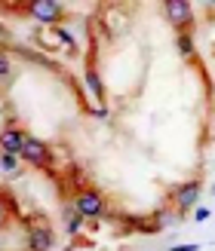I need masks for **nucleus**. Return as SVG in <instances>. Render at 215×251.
<instances>
[{"instance_id":"obj_18","label":"nucleus","mask_w":215,"mask_h":251,"mask_svg":"<svg viewBox=\"0 0 215 251\" xmlns=\"http://www.w3.org/2000/svg\"><path fill=\"white\" fill-rule=\"evenodd\" d=\"M212 196H215V187H212Z\"/></svg>"},{"instance_id":"obj_12","label":"nucleus","mask_w":215,"mask_h":251,"mask_svg":"<svg viewBox=\"0 0 215 251\" xmlns=\"http://www.w3.org/2000/svg\"><path fill=\"white\" fill-rule=\"evenodd\" d=\"M175 46H179V52L184 58H194V40H191V34H175Z\"/></svg>"},{"instance_id":"obj_15","label":"nucleus","mask_w":215,"mask_h":251,"mask_svg":"<svg viewBox=\"0 0 215 251\" xmlns=\"http://www.w3.org/2000/svg\"><path fill=\"white\" fill-rule=\"evenodd\" d=\"M209 215H212V211H209L206 205H200V208H194V221H209Z\"/></svg>"},{"instance_id":"obj_8","label":"nucleus","mask_w":215,"mask_h":251,"mask_svg":"<svg viewBox=\"0 0 215 251\" xmlns=\"http://www.w3.org/2000/svg\"><path fill=\"white\" fill-rule=\"evenodd\" d=\"M83 215H80V211L77 208H74V205H68L65 208V230L71 233V236H77V233H83Z\"/></svg>"},{"instance_id":"obj_6","label":"nucleus","mask_w":215,"mask_h":251,"mask_svg":"<svg viewBox=\"0 0 215 251\" xmlns=\"http://www.w3.org/2000/svg\"><path fill=\"white\" fill-rule=\"evenodd\" d=\"M166 16L175 28H191L194 25V6L187 0H169L166 3Z\"/></svg>"},{"instance_id":"obj_14","label":"nucleus","mask_w":215,"mask_h":251,"mask_svg":"<svg viewBox=\"0 0 215 251\" xmlns=\"http://www.w3.org/2000/svg\"><path fill=\"white\" fill-rule=\"evenodd\" d=\"M12 77V58L6 52H0V80H9Z\"/></svg>"},{"instance_id":"obj_1","label":"nucleus","mask_w":215,"mask_h":251,"mask_svg":"<svg viewBox=\"0 0 215 251\" xmlns=\"http://www.w3.org/2000/svg\"><path fill=\"white\" fill-rule=\"evenodd\" d=\"M74 208L80 211L83 218H105V211H108V202H105V196L98 193V190H90V187H83V190L74 193Z\"/></svg>"},{"instance_id":"obj_16","label":"nucleus","mask_w":215,"mask_h":251,"mask_svg":"<svg viewBox=\"0 0 215 251\" xmlns=\"http://www.w3.org/2000/svg\"><path fill=\"white\" fill-rule=\"evenodd\" d=\"M172 251H200L197 242H184V245H172Z\"/></svg>"},{"instance_id":"obj_2","label":"nucleus","mask_w":215,"mask_h":251,"mask_svg":"<svg viewBox=\"0 0 215 251\" xmlns=\"http://www.w3.org/2000/svg\"><path fill=\"white\" fill-rule=\"evenodd\" d=\"M56 245V236H53V227L49 224H28L25 230V248L28 251H53Z\"/></svg>"},{"instance_id":"obj_4","label":"nucleus","mask_w":215,"mask_h":251,"mask_svg":"<svg viewBox=\"0 0 215 251\" xmlns=\"http://www.w3.org/2000/svg\"><path fill=\"white\" fill-rule=\"evenodd\" d=\"M28 16L49 25V28H56L59 19L65 16V9H61V3H56V0H31L28 3Z\"/></svg>"},{"instance_id":"obj_3","label":"nucleus","mask_w":215,"mask_h":251,"mask_svg":"<svg viewBox=\"0 0 215 251\" xmlns=\"http://www.w3.org/2000/svg\"><path fill=\"white\" fill-rule=\"evenodd\" d=\"M200 193H203L200 181H184L172 190V202L179 211H194V208H200Z\"/></svg>"},{"instance_id":"obj_17","label":"nucleus","mask_w":215,"mask_h":251,"mask_svg":"<svg viewBox=\"0 0 215 251\" xmlns=\"http://www.w3.org/2000/svg\"><path fill=\"white\" fill-rule=\"evenodd\" d=\"M92 114H95V117H102V120H105V117H108V107H92Z\"/></svg>"},{"instance_id":"obj_5","label":"nucleus","mask_w":215,"mask_h":251,"mask_svg":"<svg viewBox=\"0 0 215 251\" xmlns=\"http://www.w3.org/2000/svg\"><path fill=\"white\" fill-rule=\"evenodd\" d=\"M25 162H31V166H49L53 162V153H49V147L40 141V138H34L28 135L25 138V144H22V153H19Z\"/></svg>"},{"instance_id":"obj_9","label":"nucleus","mask_w":215,"mask_h":251,"mask_svg":"<svg viewBox=\"0 0 215 251\" xmlns=\"http://www.w3.org/2000/svg\"><path fill=\"white\" fill-rule=\"evenodd\" d=\"M86 86H90V92L98 98V101H105V83H102V77H98V71L92 65L86 68Z\"/></svg>"},{"instance_id":"obj_10","label":"nucleus","mask_w":215,"mask_h":251,"mask_svg":"<svg viewBox=\"0 0 215 251\" xmlns=\"http://www.w3.org/2000/svg\"><path fill=\"white\" fill-rule=\"evenodd\" d=\"M9 215H19V205L9 193H0V227L9 221Z\"/></svg>"},{"instance_id":"obj_7","label":"nucleus","mask_w":215,"mask_h":251,"mask_svg":"<svg viewBox=\"0 0 215 251\" xmlns=\"http://www.w3.org/2000/svg\"><path fill=\"white\" fill-rule=\"evenodd\" d=\"M25 135L19 126H3L0 129V153H22V144H25Z\"/></svg>"},{"instance_id":"obj_13","label":"nucleus","mask_w":215,"mask_h":251,"mask_svg":"<svg viewBox=\"0 0 215 251\" xmlns=\"http://www.w3.org/2000/svg\"><path fill=\"white\" fill-rule=\"evenodd\" d=\"M0 169H3V172H16L19 169V153H0Z\"/></svg>"},{"instance_id":"obj_11","label":"nucleus","mask_w":215,"mask_h":251,"mask_svg":"<svg viewBox=\"0 0 215 251\" xmlns=\"http://www.w3.org/2000/svg\"><path fill=\"white\" fill-rule=\"evenodd\" d=\"M53 34H56L59 40L68 46V52H71V55H77V37H74L71 31H65V28H61V25H56V28H53Z\"/></svg>"}]
</instances>
